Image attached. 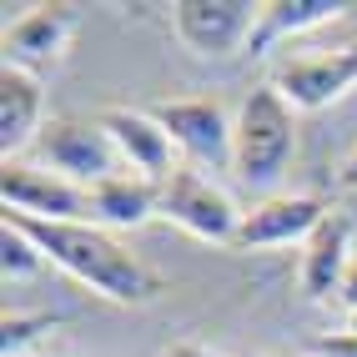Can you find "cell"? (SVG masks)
I'll list each match as a JSON object with an SVG mask.
<instances>
[{
  "instance_id": "1",
  "label": "cell",
  "mask_w": 357,
  "mask_h": 357,
  "mask_svg": "<svg viewBox=\"0 0 357 357\" xmlns=\"http://www.w3.org/2000/svg\"><path fill=\"white\" fill-rule=\"evenodd\" d=\"M6 222L26 231L51 267H61L66 277H76L81 287H91L106 302L141 307L161 292V272H151L96 222H40V217H15V211H6Z\"/></svg>"
},
{
  "instance_id": "2",
  "label": "cell",
  "mask_w": 357,
  "mask_h": 357,
  "mask_svg": "<svg viewBox=\"0 0 357 357\" xmlns=\"http://www.w3.org/2000/svg\"><path fill=\"white\" fill-rule=\"evenodd\" d=\"M297 151V111L287 106L277 86L247 91V101L236 106V141H231V172L252 192H272L287 176Z\"/></svg>"
},
{
  "instance_id": "3",
  "label": "cell",
  "mask_w": 357,
  "mask_h": 357,
  "mask_svg": "<svg viewBox=\"0 0 357 357\" xmlns=\"http://www.w3.org/2000/svg\"><path fill=\"white\" fill-rule=\"evenodd\" d=\"M31 151H36V166L86 186V192L126 172L111 131L101 126V116H51V121L40 126Z\"/></svg>"
},
{
  "instance_id": "4",
  "label": "cell",
  "mask_w": 357,
  "mask_h": 357,
  "mask_svg": "<svg viewBox=\"0 0 357 357\" xmlns=\"http://www.w3.org/2000/svg\"><path fill=\"white\" fill-rule=\"evenodd\" d=\"M161 217L176 222L181 231L202 236V242H211V247H236V231H242L247 211H236V202L217 181L181 161L176 172L161 181Z\"/></svg>"
},
{
  "instance_id": "5",
  "label": "cell",
  "mask_w": 357,
  "mask_h": 357,
  "mask_svg": "<svg viewBox=\"0 0 357 357\" xmlns=\"http://www.w3.org/2000/svg\"><path fill=\"white\" fill-rule=\"evenodd\" d=\"M151 116L161 131L176 141V151L197 172H231V141H236V116L217 96H186V101H156Z\"/></svg>"
},
{
  "instance_id": "6",
  "label": "cell",
  "mask_w": 357,
  "mask_h": 357,
  "mask_svg": "<svg viewBox=\"0 0 357 357\" xmlns=\"http://www.w3.org/2000/svg\"><path fill=\"white\" fill-rule=\"evenodd\" d=\"M172 31L192 56L227 61L247 51V40L257 31V6L252 0H176Z\"/></svg>"
},
{
  "instance_id": "7",
  "label": "cell",
  "mask_w": 357,
  "mask_h": 357,
  "mask_svg": "<svg viewBox=\"0 0 357 357\" xmlns=\"http://www.w3.org/2000/svg\"><path fill=\"white\" fill-rule=\"evenodd\" d=\"M0 197H6V211L15 217H40V222H86L91 217V192L76 181H66L45 166L10 156L0 166Z\"/></svg>"
},
{
  "instance_id": "8",
  "label": "cell",
  "mask_w": 357,
  "mask_h": 357,
  "mask_svg": "<svg viewBox=\"0 0 357 357\" xmlns=\"http://www.w3.org/2000/svg\"><path fill=\"white\" fill-rule=\"evenodd\" d=\"M292 111H322L332 101H342L357 86V40L332 45V51H307V56H287L277 66L272 81Z\"/></svg>"
},
{
  "instance_id": "9",
  "label": "cell",
  "mask_w": 357,
  "mask_h": 357,
  "mask_svg": "<svg viewBox=\"0 0 357 357\" xmlns=\"http://www.w3.org/2000/svg\"><path fill=\"white\" fill-rule=\"evenodd\" d=\"M101 126L111 131V141H116V151H121V161H126V172H136V176H146V181H166L176 172V141L161 131V121L151 111H136V106H106L101 111Z\"/></svg>"
},
{
  "instance_id": "10",
  "label": "cell",
  "mask_w": 357,
  "mask_h": 357,
  "mask_svg": "<svg viewBox=\"0 0 357 357\" xmlns=\"http://www.w3.org/2000/svg\"><path fill=\"white\" fill-rule=\"evenodd\" d=\"M327 222V202L312 192H287V197H267L257 202L242 231H236V252H257V247H287V242H307L317 227Z\"/></svg>"
},
{
  "instance_id": "11",
  "label": "cell",
  "mask_w": 357,
  "mask_h": 357,
  "mask_svg": "<svg viewBox=\"0 0 357 357\" xmlns=\"http://www.w3.org/2000/svg\"><path fill=\"white\" fill-rule=\"evenodd\" d=\"M70 36H76V6H36L31 15H20L6 31V66L36 76L40 66L61 61Z\"/></svg>"
},
{
  "instance_id": "12",
  "label": "cell",
  "mask_w": 357,
  "mask_h": 357,
  "mask_svg": "<svg viewBox=\"0 0 357 357\" xmlns=\"http://www.w3.org/2000/svg\"><path fill=\"white\" fill-rule=\"evenodd\" d=\"M352 222L342 211H327V222L307 236V252H302V292L312 302H327L342 292L347 267H352Z\"/></svg>"
},
{
  "instance_id": "13",
  "label": "cell",
  "mask_w": 357,
  "mask_h": 357,
  "mask_svg": "<svg viewBox=\"0 0 357 357\" xmlns=\"http://www.w3.org/2000/svg\"><path fill=\"white\" fill-rule=\"evenodd\" d=\"M45 126V91L31 70L0 66V146L6 161L20 156L26 146H36V136Z\"/></svg>"
},
{
  "instance_id": "14",
  "label": "cell",
  "mask_w": 357,
  "mask_h": 357,
  "mask_svg": "<svg viewBox=\"0 0 357 357\" xmlns=\"http://www.w3.org/2000/svg\"><path fill=\"white\" fill-rule=\"evenodd\" d=\"M151 217H161V186L121 172L101 186H91V222L101 227H146Z\"/></svg>"
},
{
  "instance_id": "15",
  "label": "cell",
  "mask_w": 357,
  "mask_h": 357,
  "mask_svg": "<svg viewBox=\"0 0 357 357\" xmlns=\"http://www.w3.org/2000/svg\"><path fill=\"white\" fill-rule=\"evenodd\" d=\"M342 10L347 6H337V0H267V6H257V31L247 40V51L267 56V45L302 36V31H317V26H332Z\"/></svg>"
},
{
  "instance_id": "16",
  "label": "cell",
  "mask_w": 357,
  "mask_h": 357,
  "mask_svg": "<svg viewBox=\"0 0 357 357\" xmlns=\"http://www.w3.org/2000/svg\"><path fill=\"white\" fill-rule=\"evenodd\" d=\"M0 261H6V282H10V277H36L45 257L26 231L6 222V231H0Z\"/></svg>"
},
{
  "instance_id": "17",
  "label": "cell",
  "mask_w": 357,
  "mask_h": 357,
  "mask_svg": "<svg viewBox=\"0 0 357 357\" xmlns=\"http://www.w3.org/2000/svg\"><path fill=\"white\" fill-rule=\"evenodd\" d=\"M56 317L51 312H6V327H0V347H6V357H20L40 332H51Z\"/></svg>"
},
{
  "instance_id": "18",
  "label": "cell",
  "mask_w": 357,
  "mask_h": 357,
  "mask_svg": "<svg viewBox=\"0 0 357 357\" xmlns=\"http://www.w3.org/2000/svg\"><path fill=\"white\" fill-rule=\"evenodd\" d=\"M317 357H357V337H327V342H317Z\"/></svg>"
},
{
  "instance_id": "19",
  "label": "cell",
  "mask_w": 357,
  "mask_h": 357,
  "mask_svg": "<svg viewBox=\"0 0 357 357\" xmlns=\"http://www.w3.org/2000/svg\"><path fill=\"white\" fill-rule=\"evenodd\" d=\"M342 307H347V312H357V261H352V267H347V282H342Z\"/></svg>"
},
{
  "instance_id": "20",
  "label": "cell",
  "mask_w": 357,
  "mask_h": 357,
  "mask_svg": "<svg viewBox=\"0 0 357 357\" xmlns=\"http://www.w3.org/2000/svg\"><path fill=\"white\" fill-rule=\"evenodd\" d=\"M161 357H217V352L202 347V342H176V347H166Z\"/></svg>"
},
{
  "instance_id": "21",
  "label": "cell",
  "mask_w": 357,
  "mask_h": 357,
  "mask_svg": "<svg viewBox=\"0 0 357 357\" xmlns=\"http://www.w3.org/2000/svg\"><path fill=\"white\" fill-rule=\"evenodd\" d=\"M342 186H352V192H357V151H352L347 166H342Z\"/></svg>"
},
{
  "instance_id": "22",
  "label": "cell",
  "mask_w": 357,
  "mask_h": 357,
  "mask_svg": "<svg viewBox=\"0 0 357 357\" xmlns=\"http://www.w3.org/2000/svg\"><path fill=\"white\" fill-rule=\"evenodd\" d=\"M347 337H357V312H347Z\"/></svg>"
}]
</instances>
